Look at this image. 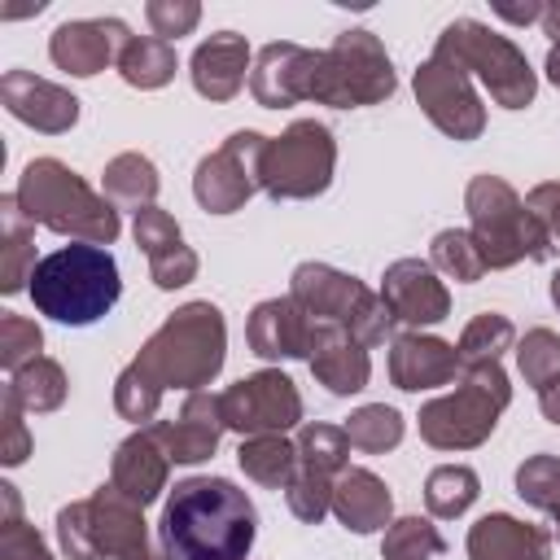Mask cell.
I'll list each match as a JSON object with an SVG mask.
<instances>
[{"instance_id":"obj_1","label":"cell","mask_w":560,"mask_h":560,"mask_svg":"<svg viewBox=\"0 0 560 560\" xmlns=\"http://www.w3.org/2000/svg\"><path fill=\"white\" fill-rule=\"evenodd\" d=\"M223 368V315L210 302L175 311L118 376L114 402L127 420H153L162 389H197Z\"/></svg>"},{"instance_id":"obj_2","label":"cell","mask_w":560,"mask_h":560,"mask_svg":"<svg viewBox=\"0 0 560 560\" xmlns=\"http://www.w3.org/2000/svg\"><path fill=\"white\" fill-rule=\"evenodd\" d=\"M254 503L228 477H188L162 508L166 560H245L254 547Z\"/></svg>"},{"instance_id":"obj_3","label":"cell","mask_w":560,"mask_h":560,"mask_svg":"<svg viewBox=\"0 0 560 560\" xmlns=\"http://www.w3.org/2000/svg\"><path fill=\"white\" fill-rule=\"evenodd\" d=\"M31 298L39 306V315L57 319V324H92L101 315L114 311L122 280H118V262L105 245H61L57 254L39 258L31 267Z\"/></svg>"},{"instance_id":"obj_4","label":"cell","mask_w":560,"mask_h":560,"mask_svg":"<svg viewBox=\"0 0 560 560\" xmlns=\"http://www.w3.org/2000/svg\"><path fill=\"white\" fill-rule=\"evenodd\" d=\"M18 206L22 214L52 232H70L88 245H109L118 236V214L105 197H96L74 171H66L61 162L52 158H39L22 171V184H18Z\"/></svg>"},{"instance_id":"obj_5","label":"cell","mask_w":560,"mask_h":560,"mask_svg":"<svg viewBox=\"0 0 560 560\" xmlns=\"http://www.w3.org/2000/svg\"><path fill=\"white\" fill-rule=\"evenodd\" d=\"M57 534H61V551L70 560H101V556H118V560H162L149 547L144 534V516L131 499H122L114 486L96 490L83 503L61 508L57 516Z\"/></svg>"},{"instance_id":"obj_6","label":"cell","mask_w":560,"mask_h":560,"mask_svg":"<svg viewBox=\"0 0 560 560\" xmlns=\"http://www.w3.org/2000/svg\"><path fill=\"white\" fill-rule=\"evenodd\" d=\"M468 219H472V241L486 267H512L521 258H551V245H556L551 232L494 175H477L468 184Z\"/></svg>"},{"instance_id":"obj_7","label":"cell","mask_w":560,"mask_h":560,"mask_svg":"<svg viewBox=\"0 0 560 560\" xmlns=\"http://www.w3.org/2000/svg\"><path fill=\"white\" fill-rule=\"evenodd\" d=\"M459 372H464V381L455 394L420 407V433H424V442H433L442 451H464V446L486 442L499 411L512 398L499 363H477V368H459Z\"/></svg>"},{"instance_id":"obj_8","label":"cell","mask_w":560,"mask_h":560,"mask_svg":"<svg viewBox=\"0 0 560 560\" xmlns=\"http://www.w3.org/2000/svg\"><path fill=\"white\" fill-rule=\"evenodd\" d=\"M311 319L346 328L359 346H376L389 337V306L385 298H372L354 276H341L324 262H302L293 271V293H289Z\"/></svg>"},{"instance_id":"obj_9","label":"cell","mask_w":560,"mask_h":560,"mask_svg":"<svg viewBox=\"0 0 560 560\" xmlns=\"http://www.w3.org/2000/svg\"><path fill=\"white\" fill-rule=\"evenodd\" d=\"M438 48H442L446 57H455L464 70H472V74L490 88V96H494L499 105L521 109V105L534 101V70H529L525 52H521L512 39L494 35L490 26H481V22H472V18H459V22H451V26L438 35Z\"/></svg>"},{"instance_id":"obj_10","label":"cell","mask_w":560,"mask_h":560,"mask_svg":"<svg viewBox=\"0 0 560 560\" xmlns=\"http://www.w3.org/2000/svg\"><path fill=\"white\" fill-rule=\"evenodd\" d=\"M389 92H394V70L372 31H346L328 52H319L311 101L350 109V105H376Z\"/></svg>"},{"instance_id":"obj_11","label":"cell","mask_w":560,"mask_h":560,"mask_svg":"<svg viewBox=\"0 0 560 560\" xmlns=\"http://www.w3.org/2000/svg\"><path fill=\"white\" fill-rule=\"evenodd\" d=\"M332 162H337V144L328 127L315 118H302L280 140H267L258 179L271 197H315L328 188Z\"/></svg>"},{"instance_id":"obj_12","label":"cell","mask_w":560,"mask_h":560,"mask_svg":"<svg viewBox=\"0 0 560 560\" xmlns=\"http://www.w3.org/2000/svg\"><path fill=\"white\" fill-rule=\"evenodd\" d=\"M262 149H267V136H258V131H236L219 153H210V158L197 166V179H192L197 201H201L210 214H232L236 206H245L249 192L262 188V179H258V171H262Z\"/></svg>"},{"instance_id":"obj_13","label":"cell","mask_w":560,"mask_h":560,"mask_svg":"<svg viewBox=\"0 0 560 560\" xmlns=\"http://www.w3.org/2000/svg\"><path fill=\"white\" fill-rule=\"evenodd\" d=\"M219 407H223V424L236 433H249V438L284 433L302 416V398H298L293 381L280 372H258V376L236 381L228 394H219Z\"/></svg>"},{"instance_id":"obj_14","label":"cell","mask_w":560,"mask_h":560,"mask_svg":"<svg viewBox=\"0 0 560 560\" xmlns=\"http://www.w3.org/2000/svg\"><path fill=\"white\" fill-rule=\"evenodd\" d=\"M416 96H420L424 114L455 140H472L486 122V114L468 88V70L455 57H446L442 48H433V57L416 70Z\"/></svg>"},{"instance_id":"obj_15","label":"cell","mask_w":560,"mask_h":560,"mask_svg":"<svg viewBox=\"0 0 560 560\" xmlns=\"http://www.w3.org/2000/svg\"><path fill=\"white\" fill-rule=\"evenodd\" d=\"M315 66H319V52H311V48L267 44L258 52V61H254L249 92L267 109H280V105H293V101H311V92H315Z\"/></svg>"},{"instance_id":"obj_16","label":"cell","mask_w":560,"mask_h":560,"mask_svg":"<svg viewBox=\"0 0 560 560\" xmlns=\"http://www.w3.org/2000/svg\"><path fill=\"white\" fill-rule=\"evenodd\" d=\"M127 44H131V35L118 18H88V22L57 26L48 52L70 74H96V70H105V61L122 57Z\"/></svg>"},{"instance_id":"obj_17","label":"cell","mask_w":560,"mask_h":560,"mask_svg":"<svg viewBox=\"0 0 560 560\" xmlns=\"http://www.w3.org/2000/svg\"><path fill=\"white\" fill-rule=\"evenodd\" d=\"M381 298H385L389 315L402 319V324H438V319H446V311H451V298H446L442 280H438L433 267L420 262V258L394 262V267L385 271Z\"/></svg>"},{"instance_id":"obj_18","label":"cell","mask_w":560,"mask_h":560,"mask_svg":"<svg viewBox=\"0 0 560 560\" xmlns=\"http://www.w3.org/2000/svg\"><path fill=\"white\" fill-rule=\"evenodd\" d=\"M149 429H153V438L166 446V455L175 464H197V459H206L219 446V433L228 424H223L219 398L206 394V389H192L188 402H184V411H179V420H158Z\"/></svg>"},{"instance_id":"obj_19","label":"cell","mask_w":560,"mask_h":560,"mask_svg":"<svg viewBox=\"0 0 560 560\" xmlns=\"http://www.w3.org/2000/svg\"><path fill=\"white\" fill-rule=\"evenodd\" d=\"M249 346L262 359H311L315 319L293 298H271L249 319Z\"/></svg>"},{"instance_id":"obj_20","label":"cell","mask_w":560,"mask_h":560,"mask_svg":"<svg viewBox=\"0 0 560 560\" xmlns=\"http://www.w3.org/2000/svg\"><path fill=\"white\" fill-rule=\"evenodd\" d=\"M0 96H4V109L13 118H22V122H31L39 131H66L79 118V101L70 92H61L57 83L35 79L26 70H9L0 79Z\"/></svg>"},{"instance_id":"obj_21","label":"cell","mask_w":560,"mask_h":560,"mask_svg":"<svg viewBox=\"0 0 560 560\" xmlns=\"http://www.w3.org/2000/svg\"><path fill=\"white\" fill-rule=\"evenodd\" d=\"M136 245L149 254L158 289H175V284L192 280L197 254L184 245V236H179V228H175V219L166 210H158V206L136 210Z\"/></svg>"},{"instance_id":"obj_22","label":"cell","mask_w":560,"mask_h":560,"mask_svg":"<svg viewBox=\"0 0 560 560\" xmlns=\"http://www.w3.org/2000/svg\"><path fill=\"white\" fill-rule=\"evenodd\" d=\"M166 464H171V455H166V446L153 438V429H140V433H131L122 446H118V455H114V490L122 494V499H131L136 508H144V503H153L158 494H162V486H166Z\"/></svg>"},{"instance_id":"obj_23","label":"cell","mask_w":560,"mask_h":560,"mask_svg":"<svg viewBox=\"0 0 560 560\" xmlns=\"http://www.w3.org/2000/svg\"><path fill=\"white\" fill-rule=\"evenodd\" d=\"M311 372L332 389V394H354L368 385V350L337 324L315 319V346H311Z\"/></svg>"},{"instance_id":"obj_24","label":"cell","mask_w":560,"mask_h":560,"mask_svg":"<svg viewBox=\"0 0 560 560\" xmlns=\"http://www.w3.org/2000/svg\"><path fill=\"white\" fill-rule=\"evenodd\" d=\"M455 372H459L455 346H446L438 337H420V332H407L394 341L389 376L398 389H433V385L455 381Z\"/></svg>"},{"instance_id":"obj_25","label":"cell","mask_w":560,"mask_h":560,"mask_svg":"<svg viewBox=\"0 0 560 560\" xmlns=\"http://www.w3.org/2000/svg\"><path fill=\"white\" fill-rule=\"evenodd\" d=\"M547 551H551L547 529L512 521V516H481L468 529L472 560H547Z\"/></svg>"},{"instance_id":"obj_26","label":"cell","mask_w":560,"mask_h":560,"mask_svg":"<svg viewBox=\"0 0 560 560\" xmlns=\"http://www.w3.org/2000/svg\"><path fill=\"white\" fill-rule=\"evenodd\" d=\"M245 61H249V48L241 35L232 31H219L210 35L197 52H192V83L201 96L210 101H232L245 83Z\"/></svg>"},{"instance_id":"obj_27","label":"cell","mask_w":560,"mask_h":560,"mask_svg":"<svg viewBox=\"0 0 560 560\" xmlns=\"http://www.w3.org/2000/svg\"><path fill=\"white\" fill-rule=\"evenodd\" d=\"M389 508H394V499H389L385 481L368 468H346L332 486V512L354 534H372V529L389 525Z\"/></svg>"},{"instance_id":"obj_28","label":"cell","mask_w":560,"mask_h":560,"mask_svg":"<svg viewBox=\"0 0 560 560\" xmlns=\"http://www.w3.org/2000/svg\"><path fill=\"white\" fill-rule=\"evenodd\" d=\"M236 459H241V468H245L254 481L276 486V490H280V486H289V481H293V472H298V446H293V442H284L280 433H258V438L241 442Z\"/></svg>"},{"instance_id":"obj_29","label":"cell","mask_w":560,"mask_h":560,"mask_svg":"<svg viewBox=\"0 0 560 560\" xmlns=\"http://www.w3.org/2000/svg\"><path fill=\"white\" fill-rule=\"evenodd\" d=\"M118 70L131 88H162L175 74V48L158 35H131V44L118 57Z\"/></svg>"},{"instance_id":"obj_30","label":"cell","mask_w":560,"mask_h":560,"mask_svg":"<svg viewBox=\"0 0 560 560\" xmlns=\"http://www.w3.org/2000/svg\"><path fill=\"white\" fill-rule=\"evenodd\" d=\"M153 192H158V171H153L149 158L122 153V158L109 162V171H105V197L114 206H140L144 210L153 201Z\"/></svg>"},{"instance_id":"obj_31","label":"cell","mask_w":560,"mask_h":560,"mask_svg":"<svg viewBox=\"0 0 560 560\" xmlns=\"http://www.w3.org/2000/svg\"><path fill=\"white\" fill-rule=\"evenodd\" d=\"M9 394L26 411H52L66 398V376H61V368L52 359H31L26 368H18L9 376Z\"/></svg>"},{"instance_id":"obj_32","label":"cell","mask_w":560,"mask_h":560,"mask_svg":"<svg viewBox=\"0 0 560 560\" xmlns=\"http://www.w3.org/2000/svg\"><path fill=\"white\" fill-rule=\"evenodd\" d=\"M346 455H350V438L337 424H306L298 433V468L311 472H346Z\"/></svg>"},{"instance_id":"obj_33","label":"cell","mask_w":560,"mask_h":560,"mask_svg":"<svg viewBox=\"0 0 560 560\" xmlns=\"http://www.w3.org/2000/svg\"><path fill=\"white\" fill-rule=\"evenodd\" d=\"M477 499V472L464 464H442L424 481V503L433 516H459Z\"/></svg>"},{"instance_id":"obj_34","label":"cell","mask_w":560,"mask_h":560,"mask_svg":"<svg viewBox=\"0 0 560 560\" xmlns=\"http://www.w3.org/2000/svg\"><path fill=\"white\" fill-rule=\"evenodd\" d=\"M512 324L503 319V315H477L468 328H464V337H459V346H455V354H459V368H477V363H499V354L512 346Z\"/></svg>"},{"instance_id":"obj_35","label":"cell","mask_w":560,"mask_h":560,"mask_svg":"<svg viewBox=\"0 0 560 560\" xmlns=\"http://www.w3.org/2000/svg\"><path fill=\"white\" fill-rule=\"evenodd\" d=\"M381 551H385V560H429V556H442L446 542H442V534H438L429 521L402 516V521H394V525L385 529Z\"/></svg>"},{"instance_id":"obj_36","label":"cell","mask_w":560,"mask_h":560,"mask_svg":"<svg viewBox=\"0 0 560 560\" xmlns=\"http://www.w3.org/2000/svg\"><path fill=\"white\" fill-rule=\"evenodd\" d=\"M346 438H350V446H359V451L398 446V438H402V416H398L394 407H385V402L359 407V411L350 416V424H346Z\"/></svg>"},{"instance_id":"obj_37","label":"cell","mask_w":560,"mask_h":560,"mask_svg":"<svg viewBox=\"0 0 560 560\" xmlns=\"http://www.w3.org/2000/svg\"><path fill=\"white\" fill-rule=\"evenodd\" d=\"M433 267H442V271L455 276V280H477V276L486 271V258H481L472 232L451 228V232H438V236H433Z\"/></svg>"},{"instance_id":"obj_38","label":"cell","mask_w":560,"mask_h":560,"mask_svg":"<svg viewBox=\"0 0 560 560\" xmlns=\"http://www.w3.org/2000/svg\"><path fill=\"white\" fill-rule=\"evenodd\" d=\"M516 359H521V372L529 385L547 389L560 381V337L556 332H547V328L525 332V341L516 346Z\"/></svg>"},{"instance_id":"obj_39","label":"cell","mask_w":560,"mask_h":560,"mask_svg":"<svg viewBox=\"0 0 560 560\" xmlns=\"http://www.w3.org/2000/svg\"><path fill=\"white\" fill-rule=\"evenodd\" d=\"M516 494L534 508H556L560 503V459L556 455H534L516 472Z\"/></svg>"},{"instance_id":"obj_40","label":"cell","mask_w":560,"mask_h":560,"mask_svg":"<svg viewBox=\"0 0 560 560\" xmlns=\"http://www.w3.org/2000/svg\"><path fill=\"white\" fill-rule=\"evenodd\" d=\"M284 494H289L293 516L298 521H311V525L324 521V512L332 508V481L324 472H311V468H298L293 481L284 486Z\"/></svg>"},{"instance_id":"obj_41","label":"cell","mask_w":560,"mask_h":560,"mask_svg":"<svg viewBox=\"0 0 560 560\" xmlns=\"http://www.w3.org/2000/svg\"><path fill=\"white\" fill-rule=\"evenodd\" d=\"M0 490H4V508H9V521L0 529V560H52L48 547H44V538L31 525L18 521V494H13V486H0Z\"/></svg>"},{"instance_id":"obj_42","label":"cell","mask_w":560,"mask_h":560,"mask_svg":"<svg viewBox=\"0 0 560 560\" xmlns=\"http://www.w3.org/2000/svg\"><path fill=\"white\" fill-rule=\"evenodd\" d=\"M0 350H4V368L13 376L31 359H39V328L31 319H22V315H4L0 319Z\"/></svg>"},{"instance_id":"obj_43","label":"cell","mask_w":560,"mask_h":560,"mask_svg":"<svg viewBox=\"0 0 560 560\" xmlns=\"http://www.w3.org/2000/svg\"><path fill=\"white\" fill-rule=\"evenodd\" d=\"M18 214H22V210H18V197H4V223H9V236H4V241H9V245H4L9 258H4V280H0L4 293L22 289V280H26V276H22V258H26L31 249H26V232H18Z\"/></svg>"},{"instance_id":"obj_44","label":"cell","mask_w":560,"mask_h":560,"mask_svg":"<svg viewBox=\"0 0 560 560\" xmlns=\"http://www.w3.org/2000/svg\"><path fill=\"white\" fill-rule=\"evenodd\" d=\"M144 13H149V26H153V35H158V39H175V35L192 31V26H197V18H201V9H197V4H166V0H153Z\"/></svg>"},{"instance_id":"obj_45","label":"cell","mask_w":560,"mask_h":560,"mask_svg":"<svg viewBox=\"0 0 560 560\" xmlns=\"http://www.w3.org/2000/svg\"><path fill=\"white\" fill-rule=\"evenodd\" d=\"M525 210L551 232V241H560V184H538L525 197Z\"/></svg>"},{"instance_id":"obj_46","label":"cell","mask_w":560,"mask_h":560,"mask_svg":"<svg viewBox=\"0 0 560 560\" xmlns=\"http://www.w3.org/2000/svg\"><path fill=\"white\" fill-rule=\"evenodd\" d=\"M4 464H22L26 459V433H22V420H18V398L4 389Z\"/></svg>"},{"instance_id":"obj_47","label":"cell","mask_w":560,"mask_h":560,"mask_svg":"<svg viewBox=\"0 0 560 560\" xmlns=\"http://www.w3.org/2000/svg\"><path fill=\"white\" fill-rule=\"evenodd\" d=\"M538 402H542V416H547L551 424H560V381L547 385V389H538Z\"/></svg>"},{"instance_id":"obj_48","label":"cell","mask_w":560,"mask_h":560,"mask_svg":"<svg viewBox=\"0 0 560 560\" xmlns=\"http://www.w3.org/2000/svg\"><path fill=\"white\" fill-rule=\"evenodd\" d=\"M503 18H512V22H534V18H542V4H525V9H516V4H494Z\"/></svg>"},{"instance_id":"obj_49","label":"cell","mask_w":560,"mask_h":560,"mask_svg":"<svg viewBox=\"0 0 560 560\" xmlns=\"http://www.w3.org/2000/svg\"><path fill=\"white\" fill-rule=\"evenodd\" d=\"M538 22H542V26H547V35H551V39H556V44H560V4H547V9H542V18H538Z\"/></svg>"},{"instance_id":"obj_50","label":"cell","mask_w":560,"mask_h":560,"mask_svg":"<svg viewBox=\"0 0 560 560\" xmlns=\"http://www.w3.org/2000/svg\"><path fill=\"white\" fill-rule=\"evenodd\" d=\"M547 74H551V83H560V44H551V52H547Z\"/></svg>"},{"instance_id":"obj_51","label":"cell","mask_w":560,"mask_h":560,"mask_svg":"<svg viewBox=\"0 0 560 560\" xmlns=\"http://www.w3.org/2000/svg\"><path fill=\"white\" fill-rule=\"evenodd\" d=\"M551 302L560 306V271H556V280H551Z\"/></svg>"},{"instance_id":"obj_52","label":"cell","mask_w":560,"mask_h":560,"mask_svg":"<svg viewBox=\"0 0 560 560\" xmlns=\"http://www.w3.org/2000/svg\"><path fill=\"white\" fill-rule=\"evenodd\" d=\"M551 512H556V538H560V503H556V508H551Z\"/></svg>"}]
</instances>
